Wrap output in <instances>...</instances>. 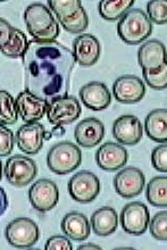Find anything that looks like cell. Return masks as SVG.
I'll list each match as a JSON object with an SVG mask.
<instances>
[{
    "label": "cell",
    "instance_id": "cell-22",
    "mask_svg": "<svg viewBox=\"0 0 167 250\" xmlns=\"http://www.w3.org/2000/svg\"><path fill=\"white\" fill-rule=\"evenodd\" d=\"M118 227V215L113 207L104 206L91 216V228L99 237L113 234Z\"/></svg>",
    "mask_w": 167,
    "mask_h": 250
},
{
    "label": "cell",
    "instance_id": "cell-41",
    "mask_svg": "<svg viewBox=\"0 0 167 250\" xmlns=\"http://www.w3.org/2000/svg\"><path fill=\"white\" fill-rule=\"evenodd\" d=\"M2 171H3V169H2V162L0 161V180L2 179Z\"/></svg>",
    "mask_w": 167,
    "mask_h": 250
},
{
    "label": "cell",
    "instance_id": "cell-37",
    "mask_svg": "<svg viewBox=\"0 0 167 250\" xmlns=\"http://www.w3.org/2000/svg\"><path fill=\"white\" fill-rule=\"evenodd\" d=\"M7 207H8V199H7V194L5 190L0 187V216L5 213Z\"/></svg>",
    "mask_w": 167,
    "mask_h": 250
},
{
    "label": "cell",
    "instance_id": "cell-11",
    "mask_svg": "<svg viewBox=\"0 0 167 250\" xmlns=\"http://www.w3.org/2000/svg\"><path fill=\"white\" fill-rule=\"evenodd\" d=\"M145 174L142 171L128 166L121 169L114 178V188L118 196L125 199H130L139 196L145 188Z\"/></svg>",
    "mask_w": 167,
    "mask_h": 250
},
{
    "label": "cell",
    "instance_id": "cell-4",
    "mask_svg": "<svg viewBox=\"0 0 167 250\" xmlns=\"http://www.w3.org/2000/svg\"><path fill=\"white\" fill-rule=\"evenodd\" d=\"M82 152L71 141H62L50 148L47 155V165L58 175L68 174L81 165Z\"/></svg>",
    "mask_w": 167,
    "mask_h": 250
},
{
    "label": "cell",
    "instance_id": "cell-32",
    "mask_svg": "<svg viewBox=\"0 0 167 250\" xmlns=\"http://www.w3.org/2000/svg\"><path fill=\"white\" fill-rule=\"evenodd\" d=\"M149 228L152 237L157 240H167V211H159L149 221Z\"/></svg>",
    "mask_w": 167,
    "mask_h": 250
},
{
    "label": "cell",
    "instance_id": "cell-36",
    "mask_svg": "<svg viewBox=\"0 0 167 250\" xmlns=\"http://www.w3.org/2000/svg\"><path fill=\"white\" fill-rule=\"evenodd\" d=\"M14 27L6 20L0 19V48L8 42Z\"/></svg>",
    "mask_w": 167,
    "mask_h": 250
},
{
    "label": "cell",
    "instance_id": "cell-14",
    "mask_svg": "<svg viewBox=\"0 0 167 250\" xmlns=\"http://www.w3.org/2000/svg\"><path fill=\"white\" fill-rule=\"evenodd\" d=\"M128 152L123 146L116 142H106L96 152V162L106 172H115L126 165Z\"/></svg>",
    "mask_w": 167,
    "mask_h": 250
},
{
    "label": "cell",
    "instance_id": "cell-23",
    "mask_svg": "<svg viewBox=\"0 0 167 250\" xmlns=\"http://www.w3.org/2000/svg\"><path fill=\"white\" fill-rule=\"evenodd\" d=\"M146 133L151 140L166 144L167 140V109H154L148 114L145 121Z\"/></svg>",
    "mask_w": 167,
    "mask_h": 250
},
{
    "label": "cell",
    "instance_id": "cell-19",
    "mask_svg": "<svg viewBox=\"0 0 167 250\" xmlns=\"http://www.w3.org/2000/svg\"><path fill=\"white\" fill-rule=\"evenodd\" d=\"M74 137L81 147L92 148L98 146L105 137V125L95 117L83 120L76 125Z\"/></svg>",
    "mask_w": 167,
    "mask_h": 250
},
{
    "label": "cell",
    "instance_id": "cell-35",
    "mask_svg": "<svg viewBox=\"0 0 167 250\" xmlns=\"http://www.w3.org/2000/svg\"><path fill=\"white\" fill-rule=\"evenodd\" d=\"M46 250H72L73 246L71 241L64 235H53L48 239L46 245H44Z\"/></svg>",
    "mask_w": 167,
    "mask_h": 250
},
{
    "label": "cell",
    "instance_id": "cell-24",
    "mask_svg": "<svg viewBox=\"0 0 167 250\" xmlns=\"http://www.w3.org/2000/svg\"><path fill=\"white\" fill-rule=\"evenodd\" d=\"M146 197L149 204L155 207L167 206V178L155 176L149 181L146 189Z\"/></svg>",
    "mask_w": 167,
    "mask_h": 250
},
{
    "label": "cell",
    "instance_id": "cell-31",
    "mask_svg": "<svg viewBox=\"0 0 167 250\" xmlns=\"http://www.w3.org/2000/svg\"><path fill=\"white\" fill-rule=\"evenodd\" d=\"M147 16L150 22L163 25L167 22V2L151 0L147 5Z\"/></svg>",
    "mask_w": 167,
    "mask_h": 250
},
{
    "label": "cell",
    "instance_id": "cell-9",
    "mask_svg": "<svg viewBox=\"0 0 167 250\" xmlns=\"http://www.w3.org/2000/svg\"><path fill=\"white\" fill-rule=\"evenodd\" d=\"M29 199L32 207L41 213H46L56 207L59 200L57 185L49 179H40L29 190Z\"/></svg>",
    "mask_w": 167,
    "mask_h": 250
},
{
    "label": "cell",
    "instance_id": "cell-2",
    "mask_svg": "<svg viewBox=\"0 0 167 250\" xmlns=\"http://www.w3.org/2000/svg\"><path fill=\"white\" fill-rule=\"evenodd\" d=\"M27 32L33 37V40L40 42L56 41L59 34V25L50 9L42 3H32L27 6L24 12Z\"/></svg>",
    "mask_w": 167,
    "mask_h": 250
},
{
    "label": "cell",
    "instance_id": "cell-6",
    "mask_svg": "<svg viewBox=\"0 0 167 250\" xmlns=\"http://www.w3.org/2000/svg\"><path fill=\"white\" fill-rule=\"evenodd\" d=\"M7 181L17 188H23L36 179L38 175V166L33 159L23 155L12 156L6 162L3 168Z\"/></svg>",
    "mask_w": 167,
    "mask_h": 250
},
{
    "label": "cell",
    "instance_id": "cell-30",
    "mask_svg": "<svg viewBox=\"0 0 167 250\" xmlns=\"http://www.w3.org/2000/svg\"><path fill=\"white\" fill-rule=\"evenodd\" d=\"M144 79L150 88L155 90H165L167 86V65L162 66L156 71H142Z\"/></svg>",
    "mask_w": 167,
    "mask_h": 250
},
{
    "label": "cell",
    "instance_id": "cell-20",
    "mask_svg": "<svg viewBox=\"0 0 167 250\" xmlns=\"http://www.w3.org/2000/svg\"><path fill=\"white\" fill-rule=\"evenodd\" d=\"M138 62L142 69L156 71L166 65V47L159 40H149L138 51Z\"/></svg>",
    "mask_w": 167,
    "mask_h": 250
},
{
    "label": "cell",
    "instance_id": "cell-40",
    "mask_svg": "<svg viewBox=\"0 0 167 250\" xmlns=\"http://www.w3.org/2000/svg\"><path fill=\"white\" fill-rule=\"evenodd\" d=\"M51 137H53V133H51V132H46V133H44V139H46V140H49Z\"/></svg>",
    "mask_w": 167,
    "mask_h": 250
},
{
    "label": "cell",
    "instance_id": "cell-8",
    "mask_svg": "<svg viewBox=\"0 0 167 250\" xmlns=\"http://www.w3.org/2000/svg\"><path fill=\"white\" fill-rule=\"evenodd\" d=\"M100 180L95 173L81 171L73 175L68 181V192L75 201L89 204L93 201L100 192Z\"/></svg>",
    "mask_w": 167,
    "mask_h": 250
},
{
    "label": "cell",
    "instance_id": "cell-38",
    "mask_svg": "<svg viewBox=\"0 0 167 250\" xmlns=\"http://www.w3.org/2000/svg\"><path fill=\"white\" fill-rule=\"evenodd\" d=\"M50 132L53 133V135H56V137H62L63 134H65V128L62 125H55V127Z\"/></svg>",
    "mask_w": 167,
    "mask_h": 250
},
{
    "label": "cell",
    "instance_id": "cell-25",
    "mask_svg": "<svg viewBox=\"0 0 167 250\" xmlns=\"http://www.w3.org/2000/svg\"><path fill=\"white\" fill-rule=\"evenodd\" d=\"M133 3V0H104L99 2V14L104 20L114 22L122 19V16L130 10Z\"/></svg>",
    "mask_w": 167,
    "mask_h": 250
},
{
    "label": "cell",
    "instance_id": "cell-16",
    "mask_svg": "<svg viewBox=\"0 0 167 250\" xmlns=\"http://www.w3.org/2000/svg\"><path fill=\"white\" fill-rule=\"evenodd\" d=\"M72 53L75 62H78L81 66L89 67L98 62L102 54V46L99 40L92 34H80L73 41Z\"/></svg>",
    "mask_w": 167,
    "mask_h": 250
},
{
    "label": "cell",
    "instance_id": "cell-27",
    "mask_svg": "<svg viewBox=\"0 0 167 250\" xmlns=\"http://www.w3.org/2000/svg\"><path fill=\"white\" fill-rule=\"evenodd\" d=\"M19 120L15 99L6 90H0V124L13 125Z\"/></svg>",
    "mask_w": 167,
    "mask_h": 250
},
{
    "label": "cell",
    "instance_id": "cell-5",
    "mask_svg": "<svg viewBox=\"0 0 167 250\" xmlns=\"http://www.w3.org/2000/svg\"><path fill=\"white\" fill-rule=\"evenodd\" d=\"M5 237L15 248H30L40 238V230L36 222L27 217H19L6 227Z\"/></svg>",
    "mask_w": 167,
    "mask_h": 250
},
{
    "label": "cell",
    "instance_id": "cell-18",
    "mask_svg": "<svg viewBox=\"0 0 167 250\" xmlns=\"http://www.w3.org/2000/svg\"><path fill=\"white\" fill-rule=\"evenodd\" d=\"M80 98L86 108L99 112L109 107L111 95L109 89L102 82H90L80 89Z\"/></svg>",
    "mask_w": 167,
    "mask_h": 250
},
{
    "label": "cell",
    "instance_id": "cell-13",
    "mask_svg": "<svg viewBox=\"0 0 167 250\" xmlns=\"http://www.w3.org/2000/svg\"><path fill=\"white\" fill-rule=\"evenodd\" d=\"M44 133L46 130L42 124L38 122L25 123L17 130L15 134L17 147L27 155H36L43 147Z\"/></svg>",
    "mask_w": 167,
    "mask_h": 250
},
{
    "label": "cell",
    "instance_id": "cell-7",
    "mask_svg": "<svg viewBox=\"0 0 167 250\" xmlns=\"http://www.w3.org/2000/svg\"><path fill=\"white\" fill-rule=\"evenodd\" d=\"M82 108L74 96H62L50 100L47 110L48 121L53 125H67L81 116Z\"/></svg>",
    "mask_w": 167,
    "mask_h": 250
},
{
    "label": "cell",
    "instance_id": "cell-1",
    "mask_svg": "<svg viewBox=\"0 0 167 250\" xmlns=\"http://www.w3.org/2000/svg\"><path fill=\"white\" fill-rule=\"evenodd\" d=\"M22 58L27 91L47 100L67 96L75 64L72 50L57 41L31 40Z\"/></svg>",
    "mask_w": 167,
    "mask_h": 250
},
{
    "label": "cell",
    "instance_id": "cell-29",
    "mask_svg": "<svg viewBox=\"0 0 167 250\" xmlns=\"http://www.w3.org/2000/svg\"><path fill=\"white\" fill-rule=\"evenodd\" d=\"M48 7L53 10L59 21L74 15L80 8H82V3L79 0H49Z\"/></svg>",
    "mask_w": 167,
    "mask_h": 250
},
{
    "label": "cell",
    "instance_id": "cell-26",
    "mask_svg": "<svg viewBox=\"0 0 167 250\" xmlns=\"http://www.w3.org/2000/svg\"><path fill=\"white\" fill-rule=\"evenodd\" d=\"M27 47H29V41H27L25 34L21 30L14 27L8 42L0 48V53L9 58H19L24 56Z\"/></svg>",
    "mask_w": 167,
    "mask_h": 250
},
{
    "label": "cell",
    "instance_id": "cell-3",
    "mask_svg": "<svg viewBox=\"0 0 167 250\" xmlns=\"http://www.w3.org/2000/svg\"><path fill=\"white\" fill-rule=\"evenodd\" d=\"M152 32V24L147 14L140 8L125 13L117 25L118 37L127 44L142 43Z\"/></svg>",
    "mask_w": 167,
    "mask_h": 250
},
{
    "label": "cell",
    "instance_id": "cell-39",
    "mask_svg": "<svg viewBox=\"0 0 167 250\" xmlns=\"http://www.w3.org/2000/svg\"><path fill=\"white\" fill-rule=\"evenodd\" d=\"M78 249H79V250H84V249L100 250V249H102V247H100V246H97V245H95V244H85V245L80 246V247H79Z\"/></svg>",
    "mask_w": 167,
    "mask_h": 250
},
{
    "label": "cell",
    "instance_id": "cell-12",
    "mask_svg": "<svg viewBox=\"0 0 167 250\" xmlns=\"http://www.w3.org/2000/svg\"><path fill=\"white\" fill-rule=\"evenodd\" d=\"M17 112L25 123H33L40 121L47 114L49 102L40 98L25 90L19 93L15 100Z\"/></svg>",
    "mask_w": 167,
    "mask_h": 250
},
{
    "label": "cell",
    "instance_id": "cell-33",
    "mask_svg": "<svg viewBox=\"0 0 167 250\" xmlns=\"http://www.w3.org/2000/svg\"><path fill=\"white\" fill-rule=\"evenodd\" d=\"M15 137L13 131L5 125L0 124V157H7L14 149Z\"/></svg>",
    "mask_w": 167,
    "mask_h": 250
},
{
    "label": "cell",
    "instance_id": "cell-34",
    "mask_svg": "<svg viewBox=\"0 0 167 250\" xmlns=\"http://www.w3.org/2000/svg\"><path fill=\"white\" fill-rule=\"evenodd\" d=\"M151 163L156 171L167 172V146L163 144L156 147L151 154Z\"/></svg>",
    "mask_w": 167,
    "mask_h": 250
},
{
    "label": "cell",
    "instance_id": "cell-28",
    "mask_svg": "<svg viewBox=\"0 0 167 250\" xmlns=\"http://www.w3.org/2000/svg\"><path fill=\"white\" fill-rule=\"evenodd\" d=\"M61 25L69 33L79 34L84 32L89 25V17L85 9L80 8L74 15L67 17V19L59 20Z\"/></svg>",
    "mask_w": 167,
    "mask_h": 250
},
{
    "label": "cell",
    "instance_id": "cell-17",
    "mask_svg": "<svg viewBox=\"0 0 167 250\" xmlns=\"http://www.w3.org/2000/svg\"><path fill=\"white\" fill-rule=\"evenodd\" d=\"M144 127L134 115H122L113 124V135L118 144L134 146L141 140Z\"/></svg>",
    "mask_w": 167,
    "mask_h": 250
},
{
    "label": "cell",
    "instance_id": "cell-10",
    "mask_svg": "<svg viewBox=\"0 0 167 250\" xmlns=\"http://www.w3.org/2000/svg\"><path fill=\"white\" fill-rule=\"evenodd\" d=\"M150 215L147 206L140 201L125 205L121 213V225L126 233L141 235L147 231Z\"/></svg>",
    "mask_w": 167,
    "mask_h": 250
},
{
    "label": "cell",
    "instance_id": "cell-15",
    "mask_svg": "<svg viewBox=\"0 0 167 250\" xmlns=\"http://www.w3.org/2000/svg\"><path fill=\"white\" fill-rule=\"evenodd\" d=\"M115 99L122 104H135L146 95V86L142 80L135 75H123L113 84Z\"/></svg>",
    "mask_w": 167,
    "mask_h": 250
},
{
    "label": "cell",
    "instance_id": "cell-21",
    "mask_svg": "<svg viewBox=\"0 0 167 250\" xmlns=\"http://www.w3.org/2000/svg\"><path fill=\"white\" fill-rule=\"evenodd\" d=\"M62 231L66 237L74 241H83L89 238L91 227L85 215L79 211L66 214L62 220Z\"/></svg>",
    "mask_w": 167,
    "mask_h": 250
}]
</instances>
